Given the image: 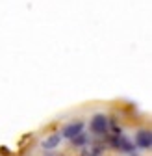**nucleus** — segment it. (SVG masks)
Segmentation results:
<instances>
[{
	"label": "nucleus",
	"instance_id": "1",
	"mask_svg": "<svg viewBox=\"0 0 152 156\" xmlns=\"http://www.w3.org/2000/svg\"><path fill=\"white\" fill-rule=\"evenodd\" d=\"M91 130L95 132V134H104L106 130H108V117L106 115H102V113H97L91 119Z\"/></svg>",
	"mask_w": 152,
	"mask_h": 156
},
{
	"label": "nucleus",
	"instance_id": "2",
	"mask_svg": "<svg viewBox=\"0 0 152 156\" xmlns=\"http://www.w3.org/2000/svg\"><path fill=\"white\" fill-rule=\"evenodd\" d=\"M111 145L117 147L123 152H132V151H134V143H132L126 136H113V138H111Z\"/></svg>",
	"mask_w": 152,
	"mask_h": 156
},
{
	"label": "nucleus",
	"instance_id": "3",
	"mask_svg": "<svg viewBox=\"0 0 152 156\" xmlns=\"http://www.w3.org/2000/svg\"><path fill=\"white\" fill-rule=\"evenodd\" d=\"M84 130V123L82 121H74V123H71V125H67L65 128H63V138H74V136H78L80 132Z\"/></svg>",
	"mask_w": 152,
	"mask_h": 156
},
{
	"label": "nucleus",
	"instance_id": "4",
	"mask_svg": "<svg viewBox=\"0 0 152 156\" xmlns=\"http://www.w3.org/2000/svg\"><path fill=\"white\" fill-rule=\"evenodd\" d=\"M136 141H137L139 147H143V149H150V143H152V140H150V132H148V130H139Z\"/></svg>",
	"mask_w": 152,
	"mask_h": 156
},
{
	"label": "nucleus",
	"instance_id": "5",
	"mask_svg": "<svg viewBox=\"0 0 152 156\" xmlns=\"http://www.w3.org/2000/svg\"><path fill=\"white\" fill-rule=\"evenodd\" d=\"M60 141H61V136H60V134H52L48 140L43 141V147H45V149H54V147L60 145Z\"/></svg>",
	"mask_w": 152,
	"mask_h": 156
},
{
	"label": "nucleus",
	"instance_id": "6",
	"mask_svg": "<svg viewBox=\"0 0 152 156\" xmlns=\"http://www.w3.org/2000/svg\"><path fill=\"white\" fill-rule=\"evenodd\" d=\"M71 141H72L74 145H84V143L87 141V138H85V136H84V134L80 132L78 136H74V138H71Z\"/></svg>",
	"mask_w": 152,
	"mask_h": 156
}]
</instances>
